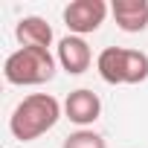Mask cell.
Segmentation results:
<instances>
[{
  "label": "cell",
  "instance_id": "1",
  "mask_svg": "<svg viewBox=\"0 0 148 148\" xmlns=\"http://www.w3.org/2000/svg\"><path fill=\"white\" fill-rule=\"evenodd\" d=\"M61 116H64V105L52 93H29L15 105L9 116V131L18 142H35L38 136L52 131Z\"/></svg>",
  "mask_w": 148,
  "mask_h": 148
},
{
  "label": "cell",
  "instance_id": "2",
  "mask_svg": "<svg viewBox=\"0 0 148 148\" xmlns=\"http://www.w3.org/2000/svg\"><path fill=\"white\" fill-rule=\"evenodd\" d=\"M55 70H58V58L49 49L18 47L15 52L6 55L3 76L15 87H38V84H47L55 79Z\"/></svg>",
  "mask_w": 148,
  "mask_h": 148
},
{
  "label": "cell",
  "instance_id": "3",
  "mask_svg": "<svg viewBox=\"0 0 148 148\" xmlns=\"http://www.w3.org/2000/svg\"><path fill=\"white\" fill-rule=\"evenodd\" d=\"M96 70L105 84H142L148 79V55L128 47H105L96 55Z\"/></svg>",
  "mask_w": 148,
  "mask_h": 148
},
{
  "label": "cell",
  "instance_id": "4",
  "mask_svg": "<svg viewBox=\"0 0 148 148\" xmlns=\"http://www.w3.org/2000/svg\"><path fill=\"white\" fill-rule=\"evenodd\" d=\"M108 15H110V6L105 0H73L64 6V23L70 35H79V38L96 32Z\"/></svg>",
  "mask_w": 148,
  "mask_h": 148
},
{
  "label": "cell",
  "instance_id": "5",
  "mask_svg": "<svg viewBox=\"0 0 148 148\" xmlns=\"http://www.w3.org/2000/svg\"><path fill=\"white\" fill-rule=\"evenodd\" d=\"M55 58H58V67L64 73H70V76H82V73H87L90 64H93V49H90V44L84 38L67 35V38L58 41Z\"/></svg>",
  "mask_w": 148,
  "mask_h": 148
},
{
  "label": "cell",
  "instance_id": "6",
  "mask_svg": "<svg viewBox=\"0 0 148 148\" xmlns=\"http://www.w3.org/2000/svg\"><path fill=\"white\" fill-rule=\"evenodd\" d=\"M64 116L73 122V125H79V128H90L99 116H102V99L87 90V87H79V90H73L67 99H64Z\"/></svg>",
  "mask_w": 148,
  "mask_h": 148
},
{
  "label": "cell",
  "instance_id": "7",
  "mask_svg": "<svg viewBox=\"0 0 148 148\" xmlns=\"http://www.w3.org/2000/svg\"><path fill=\"white\" fill-rule=\"evenodd\" d=\"M110 15L122 32L128 35L145 32L148 29V0H113Z\"/></svg>",
  "mask_w": 148,
  "mask_h": 148
},
{
  "label": "cell",
  "instance_id": "8",
  "mask_svg": "<svg viewBox=\"0 0 148 148\" xmlns=\"http://www.w3.org/2000/svg\"><path fill=\"white\" fill-rule=\"evenodd\" d=\"M15 38L21 41V47H41V49H49L52 44V26L38 18V15H26L18 21L15 26Z\"/></svg>",
  "mask_w": 148,
  "mask_h": 148
},
{
  "label": "cell",
  "instance_id": "9",
  "mask_svg": "<svg viewBox=\"0 0 148 148\" xmlns=\"http://www.w3.org/2000/svg\"><path fill=\"white\" fill-rule=\"evenodd\" d=\"M61 148H108V142H105V136L96 134L93 128H79V131H73V134L61 142Z\"/></svg>",
  "mask_w": 148,
  "mask_h": 148
}]
</instances>
